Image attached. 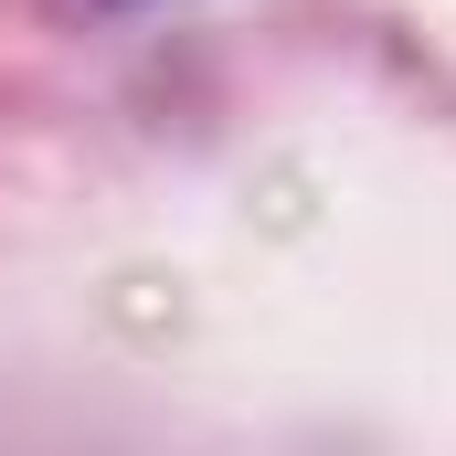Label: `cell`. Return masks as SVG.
<instances>
[{"label": "cell", "instance_id": "1", "mask_svg": "<svg viewBox=\"0 0 456 456\" xmlns=\"http://www.w3.org/2000/svg\"><path fill=\"white\" fill-rule=\"evenodd\" d=\"M117 11H149V0H117Z\"/></svg>", "mask_w": 456, "mask_h": 456}]
</instances>
